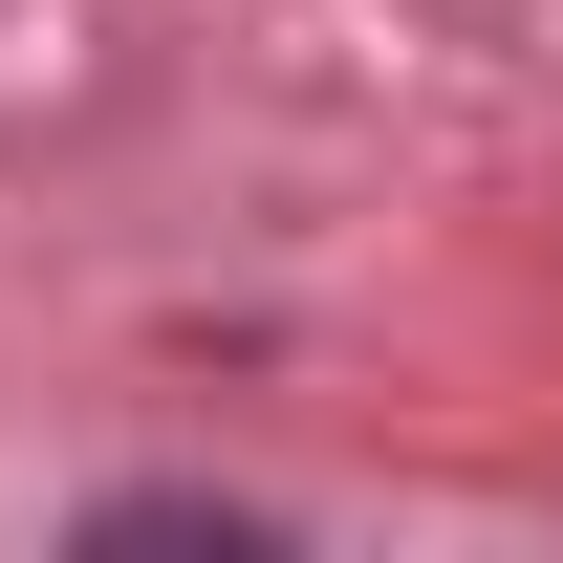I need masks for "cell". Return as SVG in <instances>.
<instances>
[{"mask_svg":"<svg viewBox=\"0 0 563 563\" xmlns=\"http://www.w3.org/2000/svg\"><path fill=\"white\" fill-rule=\"evenodd\" d=\"M87 542H217V563H239V542H261V520H239V498H109Z\"/></svg>","mask_w":563,"mask_h":563,"instance_id":"obj_1","label":"cell"}]
</instances>
